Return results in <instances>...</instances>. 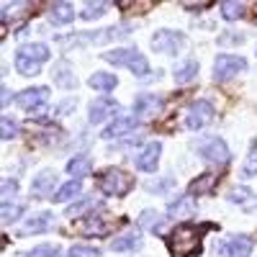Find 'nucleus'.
I'll list each match as a JSON object with an SVG mask.
<instances>
[{
  "label": "nucleus",
  "instance_id": "nucleus-1",
  "mask_svg": "<svg viewBox=\"0 0 257 257\" xmlns=\"http://www.w3.org/2000/svg\"><path fill=\"white\" fill-rule=\"evenodd\" d=\"M201 229H206V226H201ZM201 229L196 224H190V221L178 224L165 237L170 254L173 257H196V254H201Z\"/></svg>",
  "mask_w": 257,
  "mask_h": 257
},
{
  "label": "nucleus",
  "instance_id": "nucleus-2",
  "mask_svg": "<svg viewBox=\"0 0 257 257\" xmlns=\"http://www.w3.org/2000/svg\"><path fill=\"white\" fill-rule=\"evenodd\" d=\"M100 57L105 62H111L113 67L132 70V75H137V77H147V72H149L147 57L142 52H137V49H113V52H103Z\"/></svg>",
  "mask_w": 257,
  "mask_h": 257
},
{
  "label": "nucleus",
  "instance_id": "nucleus-3",
  "mask_svg": "<svg viewBox=\"0 0 257 257\" xmlns=\"http://www.w3.org/2000/svg\"><path fill=\"white\" fill-rule=\"evenodd\" d=\"M49 47L47 44H26L16 54V70L21 75H39L41 64L49 59Z\"/></svg>",
  "mask_w": 257,
  "mask_h": 257
},
{
  "label": "nucleus",
  "instance_id": "nucleus-4",
  "mask_svg": "<svg viewBox=\"0 0 257 257\" xmlns=\"http://www.w3.org/2000/svg\"><path fill=\"white\" fill-rule=\"evenodd\" d=\"M98 185H100V190L105 193V196H118L121 198V196H126V193L134 188V178L126 175L123 170H118V167H108V170L100 173Z\"/></svg>",
  "mask_w": 257,
  "mask_h": 257
},
{
  "label": "nucleus",
  "instance_id": "nucleus-5",
  "mask_svg": "<svg viewBox=\"0 0 257 257\" xmlns=\"http://www.w3.org/2000/svg\"><path fill=\"white\" fill-rule=\"evenodd\" d=\"M247 62L239 54H219L213 59V80L216 82H226L231 77H237L239 72H244Z\"/></svg>",
  "mask_w": 257,
  "mask_h": 257
},
{
  "label": "nucleus",
  "instance_id": "nucleus-6",
  "mask_svg": "<svg viewBox=\"0 0 257 257\" xmlns=\"http://www.w3.org/2000/svg\"><path fill=\"white\" fill-rule=\"evenodd\" d=\"M47 98H49V88H44V85H39V88L21 90V93L16 95V103H18L24 111H44Z\"/></svg>",
  "mask_w": 257,
  "mask_h": 257
},
{
  "label": "nucleus",
  "instance_id": "nucleus-7",
  "mask_svg": "<svg viewBox=\"0 0 257 257\" xmlns=\"http://www.w3.org/2000/svg\"><path fill=\"white\" fill-rule=\"evenodd\" d=\"M211 121H213V105L208 100H196L185 116V126L193 128V132H198V128H203Z\"/></svg>",
  "mask_w": 257,
  "mask_h": 257
},
{
  "label": "nucleus",
  "instance_id": "nucleus-8",
  "mask_svg": "<svg viewBox=\"0 0 257 257\" xmlns=\"http://www.w3.org/2000/svg\"><path fill=\"white\" fill-rule=\"evenodd\" d=\"M183 44H185V36H183L180 31H167V29H162V31H157V34L152 36V49H155V52H162V54H175Z\"/></svg>",
  "mask_w": 257,
  "mask_h": 257
},
{
  "label": "nucleus",
  "instance_id": "nucleus-9",
  "mask_svg": "<svg viewBox=\"0 0 257 257\" xmlns=\"http://www.w3.org/2000/svg\"><path fill=\"white\" fill-rule=\"evenodd\" d=\"M198 155L206 160V162H213V165H226L231 160V152H229V147L224 139H211L206 142L201 149H198Z\"/></svg>",
  "mask_w": 257,
  "mask_h": 257
},
{
  "label": "nucleus",
  "instance_id": "nucleus-10",
  "mask_svg": "<svg viewBox=\"0 0 257 257\" xmlns=\"http://www.w3.org/2000/svg\"><path fill=\"white\" fill-rule=\"evenodd\" d=\"M113 113H118V103L108 95H100L90 103V113H88V121L90 123H103L105 118H111Z\"/></svg>",
  "mask_w": 257,
  "mask_h": 257
},
{
  "label": "nucleus",
  "instance_id": "nucleus-11",
  "mask_svg": "<svg viewBox=\"0 0 257 257\" xmlns=\"http://www.w3.org/2000/svg\"><path fill=\"white\" fill-rule=\"evenodd\" d=\"M160 152H162V144L160 142H149L142 155L137 157V167L142 170V173H155L157 165H160Z\"/></svg>",
  "mask_w": 257,
  "mask_h": 257
},
{
  "label": "nucleus",
  "instance_id": "nucleus-12",
  "mask_svg": "<svg viewBox=\"0 0 257 257\" xmlns=\"http://www.w3.org/2000/svg\"><path fill=\"white\" fill-rule=\"evenodd\" d=\"M54 226V216L52 213H36V216L26 219V224L21 226V237H29V234H39V231H49Z\"/></svg>",
  "mask_w": 257,
  "mask_h": 257
},
{
  "label": "nucleus",
  "instance_id": "nucleus-13",
  "mask_svg": "<svg viewBox=\"0 0 257 257\" xmlns=\"http://www.w3.org/2000/svg\"><path fill=\"white\" fill-rule=\"evenodd\" d=\"M254 242L249 237H244V234H239V237H231L226 244H221V252L226 257H249Z\"/></svg>",
  "mask_w": 257,
  "mask_h": 257
},
{
  "label": "nucleus",
  "instance_id": "nucleus-14",
  "mask_svg": "<svg viewBox=\"0 0 257 257\" xmlns=\"http://www.w3.org/2000/svg\"><path fill=\"white\" fill-rule=\"evenodd\" d=\"M52 77H54V82L59 85V88H64V90L77 88V77H75V72H72V67H70V62H64V59H59V62L54 64Z\"/></svg>",
  "mask_w": 257,
  "mask_h": 257
},
{
  "label": "nucleus",
  "instance_id": "nucleus-15",
  "mask_svg": "<svg viewBox=\"0 0 257 257\" xmlns=\"http://www.w3.org/2000/svg\"><path fill=\"white\" fill-rule=\"evenodd\" d=\"M137 126H139V121H137L134 116H121V118H116V121L103 132V139H118V137H123V134H134Z\"/></svg>",
  "mask_w": 257,
  "mask_h": 257
},
{
  "label": "nucleus",
  "instance_id": "nucleus-16",
  "mask_svg": "<svg viewBox=\"0 0 257 257\" xmlns=\"http://www.w3.org/2000/svg\"><path fill=\"white\" fill-rule=\"evenodd\" d=\"M57 183V175L49 173V170H44V173H39L31 183V196L34 198H47L49 193H52V185Z\"/></svg>",
  "mask_w": 257,
  "mask_h": 257
},
{
  "label": "nucleus",
  "instance_id": "nucleus-17",
  "mask_svg": "<svg viewBox=\"0 0 257 257\" xmlns=\"http://www.w3.org/2000/svg\"><path fill=\"white\" fill-rule=\"evenodd\" d=\"M213 188H216V175H213V173H203V175H198L196 180L188 185V196H190V198H196V196H208Z\"/></svg>",
  "mask_w": 257,
  "mask_h": 257
},
{
  "label": "nucleus",
  "instance_id": "nucleus-18",
  "mask_svg": "<svg viewBox=\"0 0 257 257\" xmlns=\"http://www.w3.org/2000/svg\"><path fill=\"white\" fill-rule=\"evenodd\" d=\"M162 108V100L152 93H139L137 100H134V113L139 116H149V113H157Z\"/></svg>",
  "mask_w": 257,
  "mask_h": 257
},
{
  "label": "nucleus",
  "instance_id": "nucleus-19",
  "mask_svg": "<svg viewBox=\"0 0 257 257\" xmlns=\"http://www.w3.org/2000/svg\"><path fill=\"white\" fill-rule=\"evenodd\" d=\"M88 85L93 90H98V93H108V90H113L118 85V77L111 75V72H93L88 77Z\"/></svg>",
  "mask_w": 257,
  "mask_h": 257
},
{
  "label": "nucleus",
  "instance_id": "nucleus-20",
  "mask_svg": "<svg viewBox=\"0 0 257 257\" xmlns=\"http://www.w3.org/2000/svg\"><path fill=\"white\" fill-rule=\"evenodd\" d=\"M90 170H93V160H90L88 155H75V157L67 162V173H70L75 180L90 175Z\"/></svg>",
  "mask_w": 257,
  "mask_h": 257
},
{
  "label": "nucleus",
  "instance_id": "nucleus-21",
  "mask_svg": "<svg viewBox=\"0 0 257 257\" xmlns=\"http://www.w3.org/2000/svg\"><path fill=\"white\" fill-rule=\"evenodd\" d=\"M72 16H75L72 3H52V11H49L52 24H57V26H62V24H70Z\"/></svg>",
  "mask_w": 257,
  "mask_h": 257
},
{
  "label": "nucleus",
  "instance_id": "nucleus-22",
  "mask_svg": "<svg viewBox=\"0 0 257 257\" xmlns=\"http://www.w3.org/2000/svg\"><path fill=\"white\" fill-rule=\"evenodd\" d=\"M80 190H82L80 180H70V183L59 185V190L52 196V201H54V203H67V201H72L75 196H80Z\"/></svg>",
  "mask_w": 257,
  "mask_h": 257
},
{
  "label": "nucleus",
  "instance_id": "nucleus-23",
  "mask_svg": "<svg viewBox=\"0 0 257 257\" xmlns=\"http://www.w3.org/2000/svg\"><path fill=\"white\" fill-rule=\"evenodd\" d=\"M196 75H198V62L196 59H188V62H183L180 67L175 70V82L178 85H185L190 80H196Z\"/></svg>",
  "mask_w": 257,
  "mask_h": 257
},
{
  "label": "nucleus",
  "instance_id": "nucleus-24",
  "mask_svg": "<svg viewBox=\"0 0 257 257\" xmlns=\"http://www.w3.org/2000/svg\"><path fill=\"white\" fill-rule=\"evenodd\" d=\"M219 8H221V16L226 21H237V18L247 16V6L244 3H234V0H224V3H219Z\"/></svg>",
  "mask_w": 257,
  "mask_h": 257
},
{
  "label": "nucleus",
  "instance_id": "nucleus-25",
  "mask_svg": "<svg viewBox=\"0 0 257 257\" xmlns=\"http://www.w3.org/2000/svg\"><path fill=\"white\" fill-rule=\"evenodd\" d=\"M139 247H142V237H139V234H123V237H118V239L111 242V249H113V252L139 249Z\"/></svg>",
  "mask_w": 257,
  "mask_h": 257
},
{
  "label": "nucleus",
  "instance_id": "nucleus-26",
  "mask_svg": "<svg viewBox=\"0 0 257 257\" xmlns=\"http://www.w3.org/2000/svg\"><path fill=\"white\" fill-rule=\"evenodd\" d=\"M59 254H62V249L57 244H39L31 252H26L24 257H59Z\"/></svg>",
  "mask_w": 257,
  "mask_h": 257
},
{
  "label": "nucleus",
  "instance_id": "nucleus-27",
  "mask_svg": "<svg viewBox=\"0 0 257 257\" xmlns=\"http://www.w3.org/2000/svg\"><path fill=\"white\" fill-rule=\"evenodd\" d=\"M21 213H24V206H18V203H3V208H0V219H3V224H8V221H16Z\"/></svg>",
  "mask_w": 257,
  "mask_h": 257
},
{
  "label": "nucleus",
  "instance_id": "nucleus-28",
  "mask_svg": "<svg viewBox=\"0 0 257 257\" xmlns=\"http://www.w3.org/2000/svg\"><path fill=\"white\" fill-rule=\"evenodd\" d=\"M105 8H108L105 3H88V6H85V11L80 13V18L82 21H95V18H100L105 13Z\"/></svg>",
  "mask_w": 257,
  "mask_h": 257
},
{
  "label": "nucleus",
  "instance_id": "nucleus-29",
  "mask_svg": "<svg viewBox=\"0 0 257 257\" xmlns=\"http://www.w3.org/2000/svg\"><path fill=\"white\" fill-rule=\"evenodd\" d=\"M67 257H100V249L88 247V244H75V247H70Z\"/></svg>",
  "mask_w": 257,
  "mask_h": 257
},
{
  "label": "nucleus",
  "instance_id": "nucleus-30",
  "mask_svg": "<svg viewBox=\"0 0 257 257\" xmlns=\"http://www.w3.org/2000/svg\"><path fill=\"white\" fill-rule=\"evenodd\" d=\"M257 175V144H252V152L242 167V178H254Z\"/></svg>",
  "mask_w": 257,
  "mask_h": 257
},
{
  "label": "nucleus",
  "instance_id": "nucleus-31",
  "mask_svg": "<svg viewBox=\"0 0 257 257\" xmlns=\"http://www.w3.org/2000/svg\"><path fill=\"white\" fill-rule=\"evenodd\" d=\"M139 224L144 226V229H157L160 224H162V216L157 211H144L142 216H139Z\"/></svg>",
  "mask_w": 257,
  "mask_h": 257
},
{
  "label": "nucleus",
  "instance_id": "nucleus-32",
  "mask_svg": "<svg viewBox=\"0 0 257 257\" xmlns=\"http://www.w3.org/2000/svg\"><path fill=\"white\" fill-rule=\"evenodd\" d=\"M0 128H3V134H0V137H3L6 142H8V139H13V137L18 134V123H16V121H11L8 116L0 118Z\"/></svg>",
  "mask_w": 257,
  "mask_h": 257
},
{
  "label": "nucleus",
  "instance_id": "nucleus-33",
  "mask_svg": "<svg viewBox=\"0 0 257 257\" xmlns=\"http://www.w3.org/2000/svg\"><path fill=\"white\" fill-rule=\"evenodd\" d=\"M0 188H3V203H8V201L16 196V193H18V183H16V180H11V178H6Z\"/></svg>",
  "mask_w": 257,
  "mask_h": 257
},
{
  "label": "nucleus",
  "instance_id": "nucleus-34",
  "mask_svg": "<svg viewBox=\"0 0 257 257\" xmlns=\"http://www.w3.org/2000/svg\"><path fill=\"white\" fill-rule=\"evenodd\" d=\"M88 208H93V201H80V203H75V206L67 208V216L70 219H77V216H82V211H88Z\"/></svg>",
  "mask_w": 257,
  "mask_h": 257
},
{
  "label": "nucleus",
  "instance_id": "nucleus-35",
  "mask_svg": "<svg viewBox=\"0 0 257 257\" xmlns=\"http://www.w3.org/2000/svg\"><path fill=\"white\" fill-rule=\"evenodd\" d=\"M249 196H252V190H249V188H234V190H231V196H229V201H231V203H244Z\"/></svg>",
  "mask_w": 257,
  "mask_h": 257
},
{
  "label": "nucleus",
  "instance_id": "nucleus-36",
  "mask_svg": "<svg viewBox=\"0 0 257 257\" xmlns=\"http://www.w3.org/2000/svg\"><path fill=\"white\" fill-rule=\"evenodd\" d=\"M175 185V180L173 178H165V180H160V183H147V190H155V193H162V190H167V188H173Z\"/></svg>",
  "mask_w": 257,
  "mask_h": 257
},
{
  "label": "nucleus",
  "instance_id": "nucleus-37",
  "mask_svg": "<svg viewBox=\"0 0 257 257\" xmlns=\"http://www.w3.org/2000/svg\"><path fill=\"white\" fill-rule=\"evenodd\" d=\"M211 3H183V8H188V11H201V8H208Z\"/></svg>",
  "mask_w": 257,
  "mask_h": 257
},
{
  "label": "nucleus",
  "instance_id": "nucleus-38",
  "mask_svg": "<svg viewBox=\"0 0 257 257\" xmlns=\"http://www.w3.org/2000/svg\"><path fill=\"white\" fill-rule=\"evenodd\" d=\"M70 108H75V100H64V103L59 105V111H70Z\"/></svg>",
  "mask_w": 257,
  "mask_h": 257
}]
</instances>
